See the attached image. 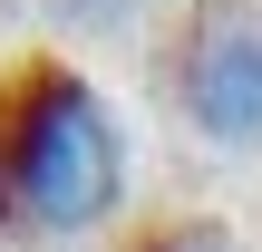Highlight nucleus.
I'll return each mask as SVG.
<instances>
[{
	"label": "nucleus",
	"instance_id": "nucleus-1",
	"mask_svg": "<svg viewBox=\"0 0 262 252\" xmlns=\"http://www.w3.org/2000/svg\"><path fill=\"white\" fill-rule=\"evenodd\" d=\"M126 204V126L68 58L0 68V243H68L117 223Z\"/></svg>",
	"mask_w": 262,
	"mask_h": 252
},
{
	"label": "nucleus",
	"instance_id": "nucleus-2",
	"mask_svg": "<svg viewBox=\"0 0 262 252\" xmlns=\"http://www.w3.org/2000/svg\"><path fill=\"white\" fill-rule=\"evenodd\" d=\"M165 97L204 146L262 155V0H194L165 29Z\"/></svg>",
	"mask_w": 262,
	"mask_h": 252
},
{
	"label": "nucleus",
	"instance_id": "nucleus-3",
	"mask_svg": "<svg viewBox=\"0 0 262 252\" xmlns=\"http://www.w3.org/2000/svg\"><path fill=\"white\" fill-rule=\"evenodd\" d=\"M126 252H233V233H224L214 214H165V223H146Z\"/></svg>",
	"mask_w": 262,
	"mask_h": 252
},
{
	"label": "nucleus",
	"instance_id": "nucleus-4",
	"mask_svg": "<svg viewBox=\"0 0 262 252\" xmlns=\"http://www.w3.org/2000/svg\"><path fill=\"white\" fill-rule=\"evenodd\" d=\"M126 10H146V0H58V19H78V29H117Z\"/></svg>",
	"mask_w": 262,
	"mask_h": 252
}]
</instances>
